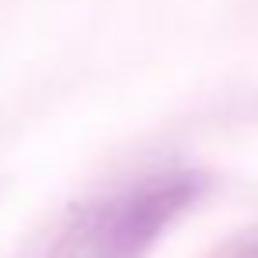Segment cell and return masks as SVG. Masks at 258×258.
Returning <instances> with one entry per match:
<instances>
[{
    "label": "cell",
    "instance_id": "1",
    "mask_svg": "<svg viewBox=\"0 0 258 258\" xmlns=\"http://www.w3.org/2000/svg\"><path fill=\"white\" fill-rule=\"evenodd\" d=\"M209 187L198 170H166L117 198L92 230V258H145L163 230L184 216Z\"/></svg>",
    "mask_w": 258,
    "mask_h": 258
}]
</instances>
